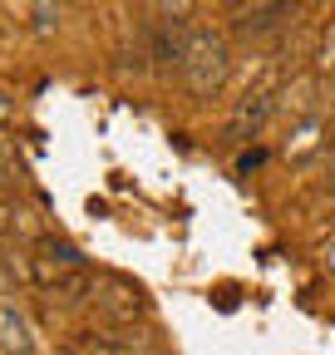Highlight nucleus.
<instances>
[{"instance_id": "1", "label": "nucleus", "mask_w": 335, "mask_h": 355, "mask_svg": "<svg viewBox=\"0 0 335 355\" xmlns=\"http://www.w3.org/2000/svg\"><path fill=\"white\" fill-rule=\"evenodd\" d=\"M227 69H232V55H227L222 30H212V25H192V30L183 35V55H178L183 84L192 89L197 99H207V94H217V89H222Z\"/></svg>"}, {"instance_id": "2", "label": "nucleus", "mask_w": 335, "mask_h": 355, "mask_svg": "<svg viewBox=\"0 0 335 355\" xmlns=\"http://www.w3.org/2000/svg\"><path fill=\"white\" fill-rule=\"evenodd\" d=\"M276 114V94L271 89H257V94H246L237 104V114L227 119V144H246V139H257L262 123Z\"/></svg>"}, {"instance_id": "3", "label": "nucleus", "mask_w": 335, "mask_h": 355, "mask_svg": "<svg viewBox=\"0 0 335 355\" xmlns=\"http://www.w3.org/2000/svg\"><path fill=\"white\" fill-rule=\"evenodd\" d=\"M232 30L237 35H271L276 25H286L291 15H296V6H237L232 10Z\"/></svg>"}, {"instance_id": "4", "label": "nucleus", "mask_w": 335, "mask_h": 355, "mask_svg": "<svg viewBox=\"0 0 335 355\" xmlns=\"http://www.w3.org/2000/svg\"><path fill=\"white\" fill-rule=\"evenodd\" d=\"M0 345L6 355H30V321L20 316L15 301H0Z\"/></svg>"}, {"instance_id": "5", "label": "nucleus", "mask_w": 335, "mask_h": 355, "mask_svg": "<svg viewBox=\"0 0 335 355\" xmlns=\"http://www.w3.org/2000/svg\"><path fill=\"white\" fill-rule=\"evenodd\" d=\"M39 261L55 266V272H84V252L64 237H39Z\"/></svg>"}, {"instance_id": "6", "label": "nucleus", "mask_w": 335, "mask_h": 355, "mask_svg": "<svg viewBox=\"0 0 335 355\" xmlns=\"http://www.w3.org/2000/svg\"><path fill=\"white\" fill-rule=\"evenodd\" d=\"M143 306H148V301H143L138 286H129V282H109V301H104V311H109L114 321H134Z\"/></svg>"}, {"instance_id": "7", "label": "nucleus", "mask_w": 335, "mask_h": 355, "mask_svg": "<svg viewBox=\"0 0 335 355\" xmlns=\"http://www.w3.org/2000/svg\"><path fill=\"white\" fill-rule=\"evenodd\" d=\"M311 94H316V84H311V79H296V84H291L286 94L276 99V109H286L291 119H301V114H311V109H316V99H311Z\"/></svg>"}, {"instance_id": "8", "label": "nucleus", "mask_w": 335, "mask_h": 355, "mask_svg": "<svg viewBox=\"0 0 335 355\" xmlns=\"http://www.w3.org/2000/svg\"><path fill=\"white\" fill-rule=\"evenodd\" d=\"M30 15H35V30H39V35H45V30H50V25L60 20V6H35Z\"/></svg>"}, {"instance_id": "9", "label": "nucleus", "mask_w": 335, "mask_h": 355, "mask_svg": "<svg viewBox=\"0 0 335 355\" xmlns=\"http://www.w3.org/2000/svg\"><path fill=\"white\" fill-rule=\"evenodd\" d=\"M320 69H335V20L325 30V44H320Z\"/></svg>"}, {"instance_id": "10", "label": "nucleus", "mask_w": 335, "mask_h": 355, "mask_svg": "<svg viewBox=\"0 0 335 355\" xmlns=\"http://www.w3.org/2000/svg\"><path fill=\"white\" fill-rule=\"evenodd\" d=\"M6 119H10V99H6V94H0V123H6Z\"/></svg>"}]
</instances>
